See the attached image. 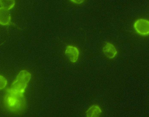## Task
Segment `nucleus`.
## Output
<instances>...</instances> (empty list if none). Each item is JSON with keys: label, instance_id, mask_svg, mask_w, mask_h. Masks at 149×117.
Masks as SVG:
<instances>
[{"label": "nucleus", "instance_id": "f257e3e1", "mask_svg": "<svg viewBox=\"0 0 149 117\" xmlns=\"http://www.w3.org/2000/svg\"><path fill=\"white\" fill-rule=\"evenodd\" d=\"M6 93L4 102L7 109L11 111L17 112L23 109L25 105L24 95L15 93L8 89Z\"/></svg>", "mask_w": 149, "mask_h": 117}, {"label": "nucleus", "instance_id": "f03ea898", "mask_svg": "<svg viewBox=\"0 0 149 117\" xmlns=\"http://www.w3.org/2000/svg\"><path fill=\"white\" fill-rule=\"evenodd\" d=\"M31 78V74L28 71L25 70L20 71L8 89L15 93L24 95Z\"/></svg>", "mask_w": 149, "mask_h": 117}, {"label": "nucleus", "instance_id": "7ed1b4c3", "mask_svg": "<svg viewBox=\"0 0 149 117\" xmlns=\"http://www.w3.org/2000/svg\"><path fill=\"white\" fill-rule=\"evenodd\" d=\"M134 27L139 35L146 36L149 33V22L148 20L140 18L137 20L134 23Z\"/></svg>", "mask_w": 149, "mask_h": 117}, {"label": "nucleus", "instance_id": "20e7f679", "mask_svg": "<svg viewBox=\"0 0 149 117\" xmlns=\"http://www.w3.org/2000/svg\"><path fill=\"white\" fill-rule=\"evenodd\" d=\"M102 51L105 56L110 59L115 58L118 53L116 48L114 45L109 42H107L104 44Z\"/></svg>", "mask_w": 149, "mask_h": 117}, {"label": "nucleus", "instance_id": "39448f33", "mask_svg": "<svg viewBox=\"0 0 149 117\" xmlns=\"http://www.w3.org/2000/svg\"><path fill=\"white\" fill-rule=\"evenodd\" d=\"M65 54L71 61L75 62L78 58L79 51L76 47L68 45L66 47Z\"/></svg>", "mask_w": 149, "mask_h": 117}, {"label": "nucleus", "instance_id": "423d86ee", "mask_svg": "<svg viewBox=\"0 0 149 117\" xmlns=\"http://www.w3.org/2000/svg\"><path fill=\"white\" fill-rule=\"evenodd\" d=\"M11 17L9 10L0 7V24L6 26L9 24Z\"/></svg>", "mask_w": 149, "mask_h": 117}, {"label": "nucleus", "instance_id": "0eeeda50", "mask_svg": "<svg viewBox=\"0 0 149 117\" xmlns=\"http://www.w3.org/2000/svg\"><path fill=\"white\" fill-rule=\"evenodd\" d=\"M102 113L100 107L98 105L94 104L89 108L86 112L88 117H99Z\"/></svg>", "mask_w": 149, "mask_h": 117}, {"label": "nucleus", "instance_id": "6e6552de", "mask_svg": "<svg viewBox=\"0 0 149 117\" xmlns=\"http://www.w3.org/2000/svg\"><path fill=\"white\" fill-rule=\"evenodd\" d=\"M15 4V0H0L1 7L8 10L12 9Z\"/></svg>", "mask_w": 149, "mask_h": 117}, {"label": "nucleus", "instance_id": "1a4fd4ad", "mask_svg": "<svg viewBox=\"0 0 149 117\" xmlns=\"http://www.w3.org/2000/svg\"><path fill=\"white\" fill-rule=\"evenodd\" d=\"M7 84V81L4 77L0 75V90L4 89Z\"/></svg>", "mask_w": 149, "mask_h": 117}, {"label": "nucleus", "instance_id": "9d476101", "mask_svg": "<svg viewBox=\"0 0 149 117\" xmlns=\"http://www.w3.org/2000/svg\"><path fill=\"white\" fill-rule=\"evenodd\" d=\"M85 0H70L73 3L77 4H80L83 3Z\"/></svg>", "mask_w": 149, "mask_h": 117}]
</instances>
